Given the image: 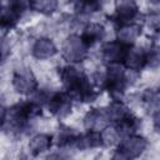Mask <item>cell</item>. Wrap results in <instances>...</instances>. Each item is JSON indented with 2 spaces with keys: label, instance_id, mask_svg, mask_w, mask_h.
<instances>
[{
  "label": "cell",
  "instance_id": "obj_28",
  "mask_svg": "<svg viewBox=\"0 0 160 160\" xmlns=\"http://www.w3.org/2000/svg\"><path fill=\"white\" fill-rule=\"evenodd\" d=\"M150 2H152V4H158V5H160V0H149Z\"/></svg>",
  "mask_w": 160,
  "mask_h": 160
},
{
  "label": "cell",
  "instance_id": "obj_2",
  "mask_svg": "<svg viewBox=\"0 0 160 160\" xmlns=\"http://www.w3.org/2000/svg\"><path fill=\"white\" fill-rule=\"evenodd\" d=\"M59 76L62 82L64 90L69 94L72 100L81 102H91L98 98L99 90L94 89L85 72L78 69L74 64L61 68L59 71Z\"/></svg>",
  "mask_w": 160,
  "mask_h": 160
},
{
  "label": "cell",
  "instance_id": "obj_25",
  "mask_svg": "<svg viewBox=\"0 0 160 160\" xmlns=\"http://www.w3.org/2000/svg\"><path fill=\"white\" fill-rule=\"evenodd\" d=\"M146 66L150 69H158L160 66V45L152 42L148 50H145Z\"/></svg>",
  "mask_w": 160,
  "mask_h": 160
},
{
  "label": "cell",
  "instance_id": "obj_20",
  "mask_svg": "<svg viewBox=\"0 0 160 160\" xmlns=\"http://www.w3.org/2000/svg\"><path fill=\"white\" fill-rule=\"evenodd\" d=\"M141 100L148 114L160 115V91L148 90L142 94Z\"/></svg>",
  "mask_w": 160,
  "mask_h": 160
},
{
  "label": "cell",
  "instance_id": "obj_8",
  "mask_svg": "<svg viewBox=\"0 0 160 160\" xmlns=\"http://www.w3.org/2000/svg\"><path fill=\"white\" fill-rule=\"evenodd\" d=\"M139 14V6L135 0H119L115 5V11L111 19L119 24H128L132 22V20Z\"/></svg>",
  "mask_w": 160,
  "mask_h": 160
},
{
  "label": "cell",
  "instance_id": "obj_5",
  "mask_svg": "<svg viewBox=\"0 0 160 160\" xmlns=\"http://www.w3.org/2000/svg\"><path fill=\"white\" fill-rule=\"evenodd\" d=\"M88 50L89 46L85 44L81 36L76 34L69 35L61 45V55L64 60L70 64H78L85 60L88 56Z\"/></svg>",
  "mask_w": 160,
  "mask_h": 160
},
{
  "label": "cell",
  "instance_id": "obj_7",
  "mask_svg": "<svg viewBox=\"0 0 160 160\" xmlns=\"http://www.w3.org/2000/svg\"><path fill=\"white\" fill-rule=\"evenodd\" d=\"M49 111L55 115L59 119L66 118L72 109V99L69 96V94L64 91H54L51 92L49 101L46 104Z\"/></svg>",
  "mask_w": 160,
  "mask_h": 160
},
{
  "label": "cell",
  "instance_id": "obj_1",
  "mask_svg": "<svg viewBox=\"0 0 160 160\" xmlns=\"http://www.w3.org/2000/svg\"><path fill=\"white\" fill-rule=\"evenodd\" d=\"M42 114V106L31 100L18 102L12 106L2 109L1 111V129L8 135H21L24 134L30 121Z\"/></svg>",
  "mask_w": 160,
  "mask_h": 160
},
{
  "label": "cell",
  "instance_id": "obj_14",
  "mask_svg": "<svg viewBox=\"0 0 160 160\" xmlns=\"http://www.w3.org/2000/svg\"><path fill=\"white\" fill-rule=\"evenodd\" d=\"M81 39L85 41V44L91 48L96 42L101 41L105 36V28L99 22H89L81 32Z\"/></svg>",
  "mask_w": 160,
  "mask_h": 160
},
{
  "label": "cell",
  "instance_id": "obj_11",
  "mask_svg": "<svg viewBox=\"0 0 160 160\" xmlns=\"http://www.w3.org/2000/svg\"><path fill=\"white\" fill-rule=\"evenodd\" d=\"M122 65L128 70L140 71L141 69H144L146 66L145 50H142L141 48L134 46V45L128 46L124 60H122Z\"/></svg>",
  "mask_w": 160,
  "mask_h": 160
},
{
  "label": "cell",
  "instance_id": "obj_10",
  "mask_svg": "<svg viewBox=\"0 0 160 160\" xmlns=\"http://www.w3.org/2000/svg\"><path fill=\"white\" fill-rule=\"evenodd\" d=\"M110 122L106 108H94L90 109L84 116V128L86 130L101 131Z\"/></svg>",
  "mask_w": 160,
  "mask_h": 160
},
{
  "label": "cell",
  "instance_id": "obj_18",
  "mask_svg": "<svg viewBox=\"0 0 160 160\" xmlns=\"http://www.w3.org/2000/svg\"><path fill=\"white\" fill-rule=\"evenodd\" d=\"M116 130L119 131L120 136L121 138H125V136H129V135H132V134H136L139 126H140V120L131 112L129 114L128 116H125L124 119H121L120 121L112 124Z\"/></svg>",
  "mask_w": 160,
  "mask_h": 160
},
{
  "label": "cell",
  "instance_id": "obj_3",
  "mask_svg": "<svg viewBox=\"0 0 160 160\" xmlns=\"http://www.w3.org/2000/svg\"><path fill=\"white\" fill-rule=\"evenodd\" d=\"M129 76L125 66L121 62L109 64L105 71V89L112 100H122L126 86L129 85Z\"/></svg>",
  "mask_w": 160,
  "mask_h": 160
},
{
  "label": "cell",
  "instance_id": "obj_17",
  "mask_svg": "<svg viewBox=\"0 0 160 160\" xmlns=\"http://www.w3.org/2000/svg\"><path fill=\"white\" fill-rule=\"evenodd\" d=\"M79 135L80 134L75 129H72L70 126H66V125H61L59 128V131H58L56 136H55V144L61 149L74 146Z\"/></svg>",
  "mask_w": 160,
  "mask_h": 160
},
{
  "label": "cell",
  "instance_id": "obj_19",
  "mask_svg": "<svg viewBox=\"0 0 160 160\" xmlns=\"http://www.w3.org/2000/svg\"><path fill=\"white\" fill-rule=\"evenodd\" d=\"M106 112H108V116H109L110 122H112V124L120 121L121 119H124L125 116H128L129 114H131V111L129 110V108L121 100H112L106 106Z\"/></svg>",
  "mask_w": 160,
  "mask_h": 160
},
{
  "label": "cell",
  "instance_id": "obj_13",
  "mask_svg": "<svg viewBox=\"0 0 160 160\" xmlns=\"http://www.w3.org/2000/svg\"><path fill=\"white\" fill-rule=\"evenodd\" d=\"M58 52L55 42L49 38H39L31 46V55L38 60H45L52 58Z\"/></svg>",
  "mask_w": 160,
  "mask_h": 160
},
{
  "label": "cell",
  "instance_id": "obj_26",
  "mask_svg": "<svg viewBox=\"0 0 160 160\" xmlns=\"http://www.w3.org/2000/svg\"><path fill=\"white\" fill-rule=\"evenodd\" d=\"M148 29L154 34H160V11L150 12L145 19Z\"/></svg>",
  "mask_w": 160,
  "mask_h": 160
},
{
  "label": "cell",
  "instance_id": "obj_16",
  "mask_svg": "<svg viewBox=\"0 0 160 160\" xmlns=\"http://www.w3.org/2000/svg\"><path fill=\"white\" fill-rule=\"evenodd\" d=\"M52 145V136L48 134H36L29 141V151L32 156H39L40 154L48 151Z\"/></svg>",
  "mask_w": 160,
  "mask_h": 160
},
{
  "label": "cell",
  "instance_id": "obj_12",
  "mask_svg": "<svg viewBox=\"0 0 160 160\" xmlns=\"http://www.w3.org/2000/svg\"><path fill=\"white\" fill-rule=\"evenodd\" d=\"M141 30H142L141 25L136 22H128V24L119 25L116 30V40L126 46L134 45L135 41L140 38Z\"/></svg>",
  "mask_w": 160,
  "mask_h": 160
},
{
  "label": "cell",
  "instance_id": "obj_6",
  "mask_svg": "<svg viewBox=\"0 0 160 160\" xmlns=\"http://www.w3.org/2000/svg\"><path fill=\"white\" fill-rule=\"evenodd\" d=\"M12 88L18 94L21 95H32L38 88V80L34 72L28 68L16 69L12 74Z\"/></svg>",
  "mask_w": 160,
  "mask_h": 160
},
{
  "label": "cell",
  "instance_id": "obj_27",
  "mask_svg": "<svg viewBox=\"0 0 160 160\" xmlns=\"http://www.w3.org/2000/svg\"><path fill=\"white\" fill-rule=\"evenodd\" d=\"M9 49H10V45H8L5 40H2V44H1V59H2V61H5Z\"/></svg>",
  "mask_w": 160,
  "mask_h": 160
},
{
  "label": "cell",
  "instance_id": "obj_24",
  "mask_svg": "<svg viewBox=\"0 0 160 160\" xmlns=\"http://www.w3.org/2000/svg\"><path fill=\"white\" fill-rule=\"evenodd\" d=\"M21 15H19L18 12H15L14 10H11L8 6H2L1 9V29L2 30H11L12 28L16 26L18 21L20 20Z\"/></svg>",
  "mask_w": 160,
  "mask_h": 160
},
{
  "label": "cell",
  "instance_id": "obj_21",
  "mask_svg": "<svg viewBox=\"0 0 160 160\" xmlns=\"http://www.w3.org/2000/svg\"><path fill=\"white\" fill-rule=\"evenodd\" d=\"M29 1H30V9L42 15L54 14L59 5L58 0H29Z\"/></svg>",
  "mask_w": 160,
  "mask_h": 160
},
{
  "label": "cell",
  "instance_id": "obj_22",
  "mask_svg": "<svg viewBox=\"0 0 160 160\" xmlns=\"http://www.w3.org/2000/svg\"><path fill=\"white\" fill-rule=\"evenodd\" d=\"M70 2L80 14H92L102 6V0H70Z\"/></svg>",
  "mask_w": 160,
  "mask_h": 160
},
{
  "label": "cell",
  "instance_id": "obj_4",
  "mask_svg": "<svg viewBox=\"0 0 160 160\" xmlns=\"http://www.w3.org/2000/svg\"><path fill=\"white\" fill-rule=\"evenodd\" d=\"M148 148V140L144 136L132 134L121 139L112 155L114 159H136Z\"/></svg>",
  "mask_w": 160,
  "mask_h": 160
},
{
  "label": "cell",
  "instance_id": "obj_23",
  "mask_svg": "<svg viewBox=\"0 0 160 160\" xmlns=\"http://www.w3.org/2000/svg\"><path fill=\"white\" fill-rule=\"evenodd\" d=\"M100 135H101V142H102V146H106V148H112V146H118L119 142L121 141V136L119 134V131L116 130V128L114 125L111 126H105L101 131H100Z\"/></svg>",
  "mask_w": 160,
  "mask_h": 160
},
{
  "label": "cell",
  "instance_id": "obj_9",
  "mask_svg": "<svg viewBox=\"0 0 160 160\" xmlns=\"http://www.w3.org/2000/svg\"><path fill=\"white\" fill-rule=\"evenodd\" d=\"M126 49H128V46L121 44L118 40L106 41V42H104L101 45V49H100L101 59L104 60V62L106 65H109V64H118V62L122 64Z\"/></svg>",
  "mask_w": 160,
  "mask_h": 160
},
{
  "label": "cell",
  "instance_id": "obj_15",
  "mask_svg": "<svg viewBox=\"0 0 160 160\" xmlns=\"http://www.w3.org/2000/svg\"><path fill=\"white\" fill-rule=\"evenodd\" d=\"M100 146H102L100 131H92V130H88L85 134H80L74 145V148H76L78 150H81V151L96 149Z\"/></svg>",
  "mask_w": 160,
  "mask_h": 160
}]
</instances>
